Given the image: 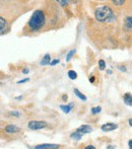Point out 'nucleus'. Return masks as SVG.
I'll return each instance as SVG.
<instances>
[{"label": "nucleus", "mask_w": 132, "mask_h": 149, "mask_svg": "<svg viewBox=\"0 0 132 149\" xmlns=\"http://www.w3.org/2000/svg\"><path fill=\"white\" fill-rule=\"evenodd\" d=\"M95 17L99 23H111L115 18V15L109 6L103 5V6L97 7L95 10Z\"/></svg>", "instance_id": "nucleus-1"}, {"label": "nucleus", "mask_w": 132, "mask_h": 149, "mask_svg": "<svg viewBox=\"0 0 132 149\" xmlns=\"http://www.w3.org/2000/svg\"><path fill=\"white\" fill-rule=\"evenodd\" d=\"M45 23V15L42 10H36L30 18L28 25L32 31H38Z\"/></svg>", "instance_id": "nucleus-2"}, {"label": "nucleus", "mask_w": 132, "mask_h": 149, "mask_svg": "<svg viewBox=\"0 0 132 149\" xmlns=\"http://www.w3.org/2000/svg\"><path fill=\"white\" fill-rule=\"evenodd\" d=\"M28 127L31 130H41L47 127V123L44 121H31L28 124Z\"/></svg>", "instance_id": "nucleus-3"}, {"label": "nucleus", "mask_w": 132, "mask_h": 149, "mask_svg": "<svg viewBox=\"0 0 132 149\" xmlns=\"http://www.w3.org/2000/svg\"><path fill=\"white\" fill-rule=\"evenodd\" d=\"M102 131L104 132H111V131H114L116 129H118V125L114 124V123H106L103 126L101 127Z\"/></svg>", "instance_id": "nucleus-4"}, {"label": "nucleus", "mask_w": 132, "mask_h": 149, "mask_svg": "<svg viewBox=\"0 0 132 149\" xmlns=\"http://www.w3.org/2000/svg\"><path fill=\"white\" fill-rule=\"evenodd\" d=\"M59 148V145L57 144H41L35 146V149H56Z\"/></svg>", "instance_id": "nucleus-5"}, {"label": "nucleus", "mask_w": 132, "mask_h": 149, "mask_svg": "<svg viewBox=\"0 0 132 149\" xmlns=\"http://www.w3.org/2000/svg\"><path fill=\"white\" fill-rule=\"evenodd\" d=\"M76 131L80 132L81 134H87V133H91V131H93V128H91L89 125H82V126L79 127Z\"/></svg>", "instance_id": "nucleus-6"}, {"label": "nucleus", "mask_w": 132, "mask_h": 149, "mask_svg": "<svg viewBox=\"0 0 132 149\" xmlns=\"http://www.w3.org/2000/svg\"><path fill=\"white\" fill-rule=\"evenodd\" d=\"M5 132L8 133V134H12V133H16L19 131V128L15 125H8V126L5 127Z\"/></svg>", "instance_id": "nucleus-7"}, {"label": "nucleus", "mask_w": 132, "mask_h": 149, "mask_svg": "<svg viewBox=\"0 0 132 149\" xmlns=\"http://www.w3.org/2000/svg\"><path fill=\"white\" fill-rule=\"evenodd\" d=\"M7 29V21L2 16H0V33H4Z\"/></svg>", "instance_id": "nucleus-8"}, {"label": "nucleus", "mask_w": 132, "mask_h": 149, "mask_svg": "<svg viewBox=\"0 0 132 149\" xmlns=\"http://www.w3.org/2000/svg\"><path fill=\"white\" fill-rule=\"evenodd\" d=\"M124 25L127 29H132V16H127L125 17L124 21Z\"/></svg>", "instance_id": "nucleus-9"}, {"label": "nucleus", "mask_w": 132, "mask_h": 149, "mask_svg": "<svg viewBox=\"0 0 132 149\" xmlns=\"http://www.w3.org/2000/svg\"><path fill=\"white\" fill-rule=\"evenodd\" d=\"M124 103H125L127 106H132V95L130 93H126L124 94Z\"/></svg>", "instance_id": "nucleus-10"}, {"label": "nucleus", "mask_w": 132, "mask_h": 149, "mask_svg": "<svg viewBox=\"0 0 132 149\" xmlns=\"http://www.w3.org/2000/svg\"><path fill=\"white\" fill-rule=\"evenodd\" d=\"M72 108H73L72 103L69 104V105H67V106H60V109H61V110L63 111V113H65V114H69Z\"/></svg>", "instance_id": "nucleus-11"}, {"label": "nucleus", "mask_w": 132, "mask_h": 149, "mask_svg": "<svg viewBox=\"0 0 132 149\" xmlns=\"http://www.w3.org/2000/svg\"><path fill=\"white\" fill-rule=\"evenodd\" d=\"M50 62H51V56H50L49 54H46L45 56L43 57V59H42V61H41V65H43V66H45V65L50 64Z\"/></svg>", "instance_id": "nucleus-12"}, {"label": "nucleus", "mask_w": 132, "mask_h": 149, "mask_svg": "<svg viewBox=\"0 0 132 149\" xmlns=\"http://www.w3.org/2000/svg\"><path fill=\"white\" fill-rule=\"evenodd\" d=\"M82 135L83 134H81V133L78 132V131H75L74 133H72V134L70 135V137H71V139H73V140H80Z\"/></svg>", "instance_id": "nucleus-13"}, {"label": "nucleus", "mask_w": 132, "mask_h": 149, "mask_svg": "<svg viewBox=\"0 0 132 149\" xmlns=\"http://www.w3.org/2000/svg\"><path fill=\"white\" fill-rule=\"evenodd\" d=\"M74 93H75V95L78 97V98L81 99V100H87V96H85L83 93H81L77 88H74Z\"/></svg>", "instance_id": "nucleus-14"}, {"label": "nucleus", "mask_w": 132, "mask_h": 149, "mask_svg": "<svg viewBox=\"0 0 132 149\" xmlns=\"http://www.w3.org/2000/svg\"><path fill=\"white\" fill-rule=\"evenodd\" d=\"M67 74H68V77L71 80H75V79L77 78V73L75 72L74 70H69L68 72H67Z\"/></svg>", "instance_id": "nucleus-15"}, {"label": "nucleus", "mask_w": 132, "mask_h": 149, "mask_svg": "<svg viewBox=\"0 0 132 149\" xmlns=\"http://www.w3.org/2000/svg\"><path fill=\"white\" fill-rule=\"evenodd\" d=\"M75 54V50H71L70 52L67 54V57H66V62H69L71 60V58L73 57V55Z\"/></svg>", "instance_id": "nucleus-16"}, {"label": "nucleus", "mask_w": 132, "mask_h": 149, "mask_svg": "<svg viewBox=\"0 0 132 149\" xmlns=\"http://www.w3.org/2000/svg\"><path fill=\"white\" fill-rule=\"evenodd\" d=\"M99 68H100V70H105L106 62L104 60H100L99 61Z\"/></svg>", "instance_id": "nucleus-17"}, {"label": "nucleus", "mask_w": 132, "mask_h": 149, "mask_svg": "<svg viewBox=\"0 0 132 149\" xmlns=\"http://www.w3.org/2000/svg\"><path fill=\"white\" fill-rule=\"evenodd\" d=\"M101 111H102L101 107H96V108H91V113H93L94 115L99 114V113H101Z\"/></svg>", "instance_id": "nucleus-18"}, {"label": "nucleus", "mask_w": 132, "mask_h": 149, "mask_svg": "<svg viewBox=\"0 0 132 149\" xmlns=\"http://www.w3.org/2000/svg\"><path fill=\"white\" fill-rule=\"evenodd\" d=\"M112 2H113L115 5H118V6H121V5L124 4V2H125V0H112Z\"/></svg>", "instance_id": "nucleus-19"}, {"label": "nucleus", "mask_w": 132, "mask_h": 149, "mask_svg": "<svg viewBox=\"0 0 132 149\" xmlns=\"http://www.w3.org/2000/svg\"><path fill=\"white\" fill-rule=\"evenodd\" d=\"M68 1L69 0H60V3H61L62 6H66V5L68 4Z\"/></svg>", "instance_id": "nucleus-20"}, {"label": "nucleus", "mask_w": 132, "mask_h": 149, "mask_svg": "<svg viewBox=\"0 0 132 149\" xmlns=\"http://www.w3.org/2000/svg\"><path fill=\"white\" fill-rule=\"evenodd\" d=\"M59 62H60V61L58 60V59H55V60H53L52 62H50V65H51V66H55V65L58 64Z\"/></svg>", "instance_id": "nucleus-21"}, {"label": "nucleus", "mask_w": 132, "mask_h": 149, "mask_svg": "<svg viewBox=\"0 0 132 149\" xmlns=\"http://www.w3.org/2000/svg\"><path fill=\"white\" fill-rule=\"evenodd\" d=\"M10 115H12V116H15V117H19V112H10Z\"/></svg>", "instance_id": "nucleus-22"}, {"label": "nucleus", "mask_w": 132, "mask_h": 149, "mask_svg": "<svg viewBox=\"0 0 132 149\" xmlns=\"http://www.w3.org/2000/svg\"><path fill=\"white\" fill-rule=\"evenodd\" d=\"M29 80H30L29 78H25V79H23V80L19 81V82H17V83H19V84H21V83H25V82H27V81H29Z\"/></svg>", "instance_id": "nucleus-23"}, {"label": "nucleus", "mask_w": 132, "mask_h": 149, "mask_svg": "<svg viewBox=\"0 0 132 149\" xmlns=\"http://www.w3.org/2000/svg\"><path fill=\"white\" fill-rule=\"evenodd\" d=\"M128 146H129L130 149H132V139L131 140H129V142H128Z\"/></svg>", "instance_id": "nucleus-24"}, {"label": "nucleus", "mask_w": 132, "mask_h": 149, "mask_svg": "<svg viewBox=\"0 0 132 149\" xmlns=\"http://www.w3.org/2000/svg\"><path fill=\"white\" fill-rule=\"evenodd\" d=\"M89 82H91V83H94L95 82V77H91V78H89Z\"/></svg>", "instance_id": "nucleus-25"}, {"label": "nucleus", "mask_w": 132, "mask_h": 149, "mask_svg": "<svg viewBox=\"0 0 132 149\" xmlns=\"http://www.w3.org/2000/svg\"><path fill=\"white\" fill-rule=\"evenodd\" d=\"M119 69H120V70H122V71H124V72H125V71H126V68H125V67L120 66V67H119Z\"/></svg>", "instance_id": "nucleus-26"}, {"label": "nucleus", "mask_w": 132, "mask_h": 149, "mask_svg": "<svg viewBox=\"0 0 132 149\" xmlns=\"http://www.w3.org/2000/svg\"><path fill=\"white\" fill-rule=\"evenodd\" d=\"M85 149H95V146H87Z\"/></svg>", "instance_id": "nucleus-27"}, {"label": "nucleus", "mask_w": 132, "mask_h": 149, "mask_svg": "<svg viewBox=\"0 0 132 149\" xmlns=\"http://www.w3.org/2000/svg\"><path fill=\"white\" fill-rule=\"evenodd\" d=\"M128 123H129V126L132 127V119H129V121H128Z\"/></svg>", "instance_id": "nucleus-28"}, {"label": "nucleus", "mask_w": 132, "mask_h": 149, "mask_svg": "<svg viewBox=\"0 0 132 149\" xmlns=\"http://www.w3.org/2000/svg\"><path fill=\"white\" fill-rule=\"evenodd\" d=\"M23 73H25V74L29 73V69H23Z\"/></svg>", "instance_id": "nucleus-29"}, {"label": "nucleus", "mask_w": 132, "mask_h": 149, "mask_svg": "<svg viewBox=\"0 0 132 149\" xmlns=\"http://www.w3.org/2000/svg\"><path fill=\"white\" fill-rule=\"evenodd\" d=\"M62 96H63V97H62V99H63L64 102H66V99H67V97H66V95H62Z\"/></svg>", "instance_id": "nucleus-30"}, {"label": "nucleus", "mask_w": 132, "mask_h": 149, "mask_svg": "<svg viewBox=\"0 0 132 149\" xmlns=\"http://www.w3.org/2000/svg\"><path fill=\"white\" fill-rule=\"evenodd\" d=\"M107 148H109V149H113V148H115L114 146H108Z\"/></svg>", "instance_id": "nucleus-31"}, {"label": "nucleus", "mask_w": 132, "mask_h": 149, "mask_svg": "<svg viewBox=\"0 0 132 149\" xmlns=\"http://www.w3.org/2000/svg\"><path fill=\"white\" fill-rule=\"evenodd\" d=\"M55 1H57V2H59V1H60V0H55Z\"/></svg>", "instance_id": "nucleus-32"}]
</instances>
